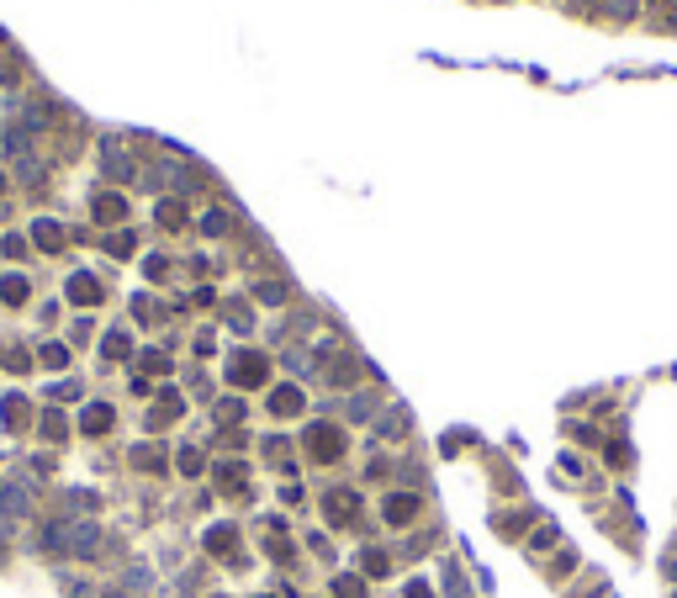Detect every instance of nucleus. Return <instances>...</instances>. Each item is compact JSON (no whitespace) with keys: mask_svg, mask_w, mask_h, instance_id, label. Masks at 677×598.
Returning a JSON list of instances; mask_svg holds the SVG:
<instances>
[{"mask_svg":"<svg viewBox=\"0 0 677 598\" xmlns=\"http://www.w3.org/2000/svg\"><path fill=\"white\" fill-rule=\"evenodd\" d=\"M0 508H6V519H16V514H27V508H32V498H27L22 482H6V492H0Z\"/></svg>","mask_w":677,"mask_h":598,"instance_id":"obj_2","label":"nucleus"},{"mask_svg":"<svg viewBox=\"0 0 677 598\" xmlns=\"http://www.w3.org/2000/svg\"><path fill=\"white\" fill-rule=\"evenodd\" d=\"M95 217H101V223H106V217H122V202L117 196H101V202H95Z\"/></svg>","mask_w":677,"mask_h":598,"instance_id":"obj_10","label":"nucleus"},{"mask_svg":"<svg viewBox=\"0 0 677 598\" xmlns=\"http://www.w3.org/2000/svg\"><path fill=\"white\" fill-rule=\"evenodd\" d=\"M85 429H90V434H106L111 429V408H101V403L85 408Z\"/></svg>","mask_w":677,"mask_h":598,"instance_id":"obj_3","label":"nucleus"},{"mask_svg":"<svg viewBox=\"0 0 677 598\" xmlns=\"http://www.w3.org/2000/svg\"><path fill=\"white\" fill-rule=\"evenodd\" d=\"M101 159H106V169H111V175H117V180H127V175H132V165H127V159L117 154V148H106V154H101Z\"/></svg>","mask_w":677,"mask_h":598,"instance_id":"obj_8","label":"nucleus"},{"mask_svg":"<svg viewBox=\"0 0 677 598\" xmlns=\"http://www.w3.org/2000/svg\"><path fill=\"white\" fill-rule=\"evenodd\" d=\"M69 297L74 302H95V297H101V286H95L90 275H74V281H69Z\"/></svg>","mask_w":677,"mask_h":598,"instance_id":"obj_4","label":"nucleus"},{"mask_svg":"<svg viewBox=\"0 0 677 598\" xmlns=\"http://www.w3.org/2000/svg\"><path fill=\"white\" fill-rule=\"evenodd\" d=\"M6 419H11V429H22V424H27V403H16V397H6Z\"/></svg>","mask_w":677,"mask_h":598,"instance_id":"obj_12","label":"nucleus"},{"mask_svg":"<svg viewBox=\"0 0 677 598\" xmlns=\"http://www.w3.org/2000/svg\"><path fill=\"white\" fill-rule=\"evenodd\" d=\"M386 514H392L397 524H403V519H413V498H392V503H386Z\"/></svg>","mask_w":677,"mask_h":598,"instance_id":"obj_9","label":"nucleus"},{"mask_svg":"<svg viewBox=\"0 0 677 598\" xmlns=\"http://www.w3.org/2000/svg\"><path fill=\"white\" fill-rule=\"evenodd\" d=\"M291 408H302V392H291V387L275 392V413H291Z\"/></svg>","mask_w":677,"mask_h":598,"instance_id":"obj_11","label":"nucleus"},{"mask_svg":"<svg viewBox=\"0 0 677 598\" xmlns=\"http://www.w3.org/2000/svg\"><path fill=\"white\" fill-rule=\"evenodd\" d=\"M233 376H238L244 387H249V382H260V376H265V360H249V355H244V360L233 366Z\"/></svg>","mask_w":677,"mask_h":598,"instance_id":"obj_5","label":"nucleus"},{"mask_svg":"<svg viewBox=\"0 0 677 598\" xmlns=\"http://www.w3.org/2000/svg\"><path fill=\"white\" fill-rule=\"evenodd\" d=\"M207 545H217V550H228V545H233V529H212V535H207Z\"/></svg>","mask_w":677,"mask_h":598,"instance_id":"obj_15","label":"nucleus"},{"mask_svg":"<svg viewBox=\"0 0 677 598\" xmlns=\"http://www.w3.org/2000/svg\"><path fill=\"white\" fill-rule=\"evenodd\" d=\"M16 180H27V186H43V165H37V159H22V165H16Z\"/></svg>","mask_w":677,"mask_h":598,"instance_id":"obj_7","label":"nucleus"},{"mask_svg":"<svg viewBox=\"0 0 677 598\" xmlns=\"http://www.w3.org/2000/svg\"><path fill=\"white\" fill-rule=\"evenodd\" d=\"M0 191H6V175H0Z\"/></svg>","mask_w":677,"mask_h":598,"instance_id":"obj_19","label":"nucleus"},{"mask_svg":"<svg viewBox=\"0 0 677 598\" xmlns=\"http://www.w3.org/2000/svg\"><path fill=\"white\" fill-rule=\"evenodd\" d=\"M43 360H48V366H64L69 355H64V345H48V349H43Z\"/></svg>","mask_w":677,"mask_h":598,"instance_id":"obj_16","label":"nucleus"},{"mask_svg":"<svg viewBox=\"0 0 677 598\" xmlns=\"http://www.w3.org/2000/svg\"><path fill=\"white\" fill-rule=\"evenodd\" d=\"M43 434H48V440H59V434H64V419H59V413H48V419H43Z\"/></svg>","mask_w":677,"mask_h":598,"instance_id":"obj_14","label":"nucleus"},{"mask_svg":"<svg viewBox=\"0 0 677 598\" xmlns=\"http://www.w3.org/2000/svg\"><path fill=\"white\" fill-rule=\"evenodd\" d=\"M0 291H6V302H22V297H27V281H22V275H11Z\"/></svg>","mask_w":677,"mask_h":598,"instance_id":"obj_13","label":"nucleus"},{"mask_svg":"<svg viewBox=\"0 0 677 598\" xmlns=\"http://www.w3.org/2000/svg\"><path fill=\"white\" fill-rule=\"evenodd\" d=\"M64 545H69L74 556H95V545H101V529H95V524H74V529H64Z\"/></svg>","mask_w":677,"mask_h":598,"instance_id":"obj_1","label":"nucleus"},{"mask_svg":"<svg viewBox=\"0 0 677 598\" xmlns=\"http://www.w3.org/2000/svg\"><path fill=\"white\" fill-rule=\"evenodd\" d=\"M69 598H90V587H85V583H69Z\"/></svg>","mask_w":677,"mask_h":598,"instance_id":"obj_18","label":"nucleus"},{"mask_svg":"<svg viewBox=\"0 0 677 598\" xmlns=\"http://www.w3.org/2000/svg\"><path fill=\"white\" fill-rule=\"evenodd\" d=\"M37 244H43V249H59V244H64L59 223H37Z\"/></svg>","mask_w":677,"mask_h":598,"instance_id":"obj_6","label":"nucleus"},{"mask_svg":"<svg viewBox=\"0 0 677 598\" xmlns=\"http://www.w3.org/2000/svg\"><path fill=\"white\" fill-rule=\"evenodd\" d=\"M202 228H207V233H223V228H228V217H223V212H207V223H202Z\"/></svg>","mask_w":677,"mask_h":598,"instance_id":"obj_17","label":"nucleus"}]
</instances>
